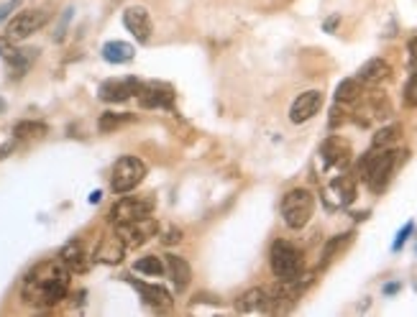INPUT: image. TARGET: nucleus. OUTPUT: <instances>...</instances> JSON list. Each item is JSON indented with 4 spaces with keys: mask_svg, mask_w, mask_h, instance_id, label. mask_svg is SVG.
Here are the masks:
<instances>
[{
    "mask_svg": "<svg viewBox=\"0 0 417 317\" xmlns=\"http://www.w3.org/2000/svg\"><path fill=\"white\" fill-rule=\"evenodd\" d=\"M335 24H338V16H333V18H330V21H326V31H333Z\"/></svg>",
    "mask_w": 417,
    "mask_h": 317,
    "instance_id": "c9c22d12",
    "label": "nucleus"
},
{
    "mask_svg": "<svg viewBox=\"0 0 417 317\" xmlns=\"http://www.w3.org/2000/svg\"><path fill=\"white\" fill-rule=\"evenodd\" d=\"M164 264H167V274H169V279H172V284H175V289L179 294L190 287V279H192V269H190V264L182 259V256H164Z\"/></svg>",
    "mask_w": 417,
    "mask_h": 317,
    "instance_id": "a211bd4d",
    "label": "nucleus"
},
{
    "mask_svg": "<svg viewBox=\"0 0 417 317\" xmlns=\"http://www.w3.org/2000/svg\"><path fill=\"white\" fill-rule=\"evenodd\" d=\"M146 176V164L136 156H121L110 172V190L116 194H125L136 190Z\"/></svg>",
    "mask_w": 417,
    "mask_h": 317,
    "instance_id": "39448f33",
    "label": "nucleus"
},
{
    "mask_svg": "<svg viewBox=\"0 0 417 317\" xmlns=\"http://www.w3.org/2000/svg\"><path fill=\"white\" fill-rule=\"evenodd\" d=\"M131 287H134L136 292L141 294V300L154 309H169L175 305V297L172 292H167L164 287H159V284H143V282H136V279H128Z\"/></svg>",
    "mask_w": 417,
    "mask_h": 317,
    "instance_id": "4468645a",
    "label": "nucleus"
},
{
    "mask_svg": "<svg viewBox=\"0 0 417 317\" xmlns=\"http://www.w3.org/2000/svg\"><path fill=\"white\" fill-rule=\"evenodd\" d=\"M320 156H323V161H326L328 167L343 169L351 161V143L338 138V136H330V138L320 146Z\"/></svg>",
    "mask_w": 417,
    "mask_h": 317,
    "instance_id": "2eb2a0df",
    "label": "nucleus"
},
{
    "mask_svg": "<svg viewBox=\"0 0 417 317\" xmlns=\"http://www.w3.org/2000/svg\"><path fill=\"white\" fill-rule=\"evenodd\" d=\"M139 102H141V108L169 110L175 105V90L167 82H146L139 90Z\"/></svg>",
    "mask_w": 417,
    "mask_h": 317,
    "instance_id": "1a4fd4ad",
    "label": "nucleus"
},
{
    "mask_svg": "<svg viewBox=\"0 0 417 317\" xmlns=\"http://www.w3.org/2000/svg\"><path fill=\"white\" fill-rule=\"evenodd\" d=\"M134 271L146 276H161L167 271V264L159 259V256H143V259H139L134 264Z\"/></svg>",
    "mask_w": 417,
    "mask_h": 317,
    "instance_id": "a878e982",
    "label": "nucleus"
},
{
    "mask_svg": "<svg viewBox=\"0 0 417 317\" xmlns=\"http://www.w3.org/2000/svg\"><path fill=\"white\" fill-rule=\"evenodd\" d=\"M412 230H415V223H407V226L402 228L400 233H397V238H394V243H392V251H400L405 243H407V238L412 235Z\"/></svg>",
    "mask_w": 417,
    "mask_h": 317,
    "instance_id": "c756f323",
    "label": "nucleus"
},
{
    "mask_svg": "<svg viewBox=\"0 0 417 317\" xmlns=\"http://www.w3.org/2000/svg\"><path fill=\"white\" fill-rule=\"evenodd\" d=\"M49 21V13L44 8H31V10H18L16 16L8 21V28H6V36L13 39V42H24L28 36H34L36 31H42L44 26Z\"/></svg>",
    "mask_w": 417,
    "mask_h": 317,
    "instance_id": "423d86ee",
    "label": "nucleus"
},
{
    "mask_svg": "<svg viewBox=\"0 0 417 317\" xmlns=\"http://www.w3.org/2000/svg\"><path fill=\"white\" fill-rule=\"evenodd\" d=\"M236 307H238V312H269V309H274L267 289H249V292L238 300Z\"/></svg>",
    "mask_w": 417,
    "mask_h": 317,
    "instance_id": "6ab92c4d",
    "label": "nucleus"
},
{
    "mask_svg": "<svg viewBox=\"0 0 417 317\" xmlns=\"http://www.w3.org/2000/svg\"><path fill=\"white\" fill-rule=\"evenodd\" d=\"M131 120H134L131 113H103L100 120H98V128H100L103 134H110V131H116V128L131 123Z\"/></svg>",
    "mask_w": 417,
    "mask_h": 317,
    "instance_id": "bb28decb",
    "label": "nucleus"
},
{
    "mask_svg": "<svg viewBox=\"0 0 417 317\" xmlns=\"http://www.w3.org/2000/svg\"><path fill=\"white\" fill-rule=\"evenodd\" d=\"M341 123H346V113H343L338 105L333 108V118H330V128H338Z\"/></svg>",
    "mask_w": 417,
    "mask_h": 317,
    "instance_id": "473e14b6",
    "label": "nucleus"
},
{
    "mask_svg": "<svg viewBox=\"0 0 417 317\" xmlns=\"http://www.w3.org/2000/svg\"><path fill=\"white\" fill-rule=\"evenodd\" d=\"M330 192L338 194V205H351L353 197H356V182H353V176L348 174L338 176V179L330 184Z\"/></svg>",
    "mask_w": 417,
    "mask_h": 317,
    "instance_id": "4be33fe9",
    "label": "nucleus"
},
{
    "mask_svg": "<svg viewBox=\"0 0 417 317\" xmlns=\"http://www.w3.org/2000/svg\"><path fill=\"white\" fill-rule=\"evenodd\" d=\"M179 241H182V230H179V228H169L167 233H164V243H167V246L179 243Z\"/></svg>",
    "mask_w": 417,
    "mask_h": 317,
    "instance_id": "2f4dec72",
    "label": "nucleus"
},
{
    "mask_svg": "<svg viewBox=\"0 0 417 317\" xmlns=\"http://www.w3.org/2000/svg\"><path fill=\"white\" fill-rule=\"evenodd\" d=\"M400 292V284L394 282V284H387V287H384V294H397Z\"/></svg>",
    "mask_w": 417,
    "mask_h": 317,
    "instance_id": "f704fd0d",
    "label": "nucleus"
},
{
    "mask_svg": "<svg viewBox=\"0 0 417 317\" xmlns=\"http://www.w3.org/2000/svg\"><path fill=\"white\" fill-rule=\"evenodd\" d=\"M397 156L400 154L394 149H371L361 156L356 172L374 194H382L387 190V184L394 174V167H397Z\"/></svg>",
    "mask_w": 417,
    "mask_h": 317,
    "instance_id": "f03ea898",
    "label": "nucleus"
},
{
    "mask_svg": "<svg viewBox=\"0 0 417 317\" xmlns=\"http://www.w3.org/2000/svg\"><path fill=\"white\" fill-rule=\"evenodd\" d=\"M157 233H159V223L151 215L141 217V220H134V223L116 226V235L125 243V248H139L146 241H151Z\"/></svg>",
    "mask_w": 417,
    "mask_h": 317,
    "instance_id": "6e6552de",
    "label": "nucleus"
},
{
    "mask_svg": "<svg viewBox=\"0 0 417 317\" xmlns=\"http://www.w3.org/2000/svg\"><path fill=\"white\" fill-rule=\"evenodd\" d=\"M402 138V125L400 123H389L379 128L371 138V149H392L394 143Z\"/></svg>",
    "mask_w": 417,
    "mask_h": 317,
    "instance_id": "412c9836",
    "label": "nucleus"
},
{
    "mask_svg": "<svg viewBox=\"0 0 417 317\" xmlns=\"http://www.w3.org/2000/svg\"><path fill=\"white\" fill-rule=\"evenodd\" d=\"M351 241H353V233H341V235H335V238H330V241L326 243V248H323V256H320L323 261H320V264L328 266L346 246H351Z\"/></svg>",
    "mask_w": 417,
    "mask_h": 317,
    "instance_id": "b1692460",
    "label": "nucleus"
},
{
    "mask_svg": "<svg viewBox=\"0 0 417 317\" xmlns=\"http://www.w3.org/2000/svg\"><path fill=\"white\" fill-rule=\"evenodd\" d=\"M323 108V92L320 90H308L297 95L292 102V108H290V120L292 123H308L310 118H315Z\"/></svg>",
    "mask_w": 417,
    "mask_h": 317,
    "instance_id": "9b49d317",
    "label": "nucleus"
},
{
    "mask_svg": "<svg viewBox=\"0 0 417 317\" xmlns=\"http://www.w3.org/2000/svg\"><path fill=\"white\" fill-rule=\"evenodd\" d=\"M361 98V82L356 77L351 80H343L338 87H335V102L338 105H346V102H356Z\"/></svg>",
    "mask_w": 417,
    "mask_h": 317,
    "instance_id": "5701e85b",
    "label": "nucleus"
},
{
    "mask_svg": "<svg viewBox=\"0 0 417 317\" xmlns=\"http://www.w3.org/2000/svg\"><path fill=\"white\" fill-rule=\"evenodd\" d=\"M18 8H21V0H6V3H0V24H6V18H10V13Z\"/></svg>",
    "mask_w": 417,
    "mask_h": 317,
    "instance_id": "7c9ffc66",
    "label": "nucleus"
},
{
    "mask_svg": "<svg viewBox=\"0 0 417 317\" xmlns=\"http://www.w3.org/2000/svg\"><path fill=\"white\" fill-rule=\"evenodd\" d=\"M407 51H409V64L417 69V36L407 44Z\"/></svg>",
    "mask_w": 417,
    "mask_h": 317,
    "instance_id": "72a5a7b5",
    "label": "nucleus"
},
{
    "mask_svg": "<svg viewBox=\"0 0 417 317\" xmlns=\"http://www.w3.org/2000/svg\"><path fill=\"white\" fill-rule=\"evenodd\" d=\"M0 57L6 59L8 64H13V62L21 57V49H18L16 42H13V39H8V36H6V39H0Z\"/></svg>",
    "mask_w": 417,
    "mask_h": 317,
    "instance_id": "cd10ccee",
    "label": "nucleus"
},
{
    "mask_svg": "<svg viewBox=\"0 0 417 317\" xmlns=\"http://www.w3.org/2000/svg\"><path fill=\"white\" fill-rule=\"evenodd\" d=\"M269 264H272V271L279 282H292V279H300L302 274V253L287 241L272 243Z\"/></svg>",
    "mask_w": 417,
    "mask_h": 317,
    "instance_id": "20e7f679",
    "label": "nucleus"
},
{
    "mask_svg": "<svg viewBox=\"0 0 417 317\" xmlns=\"http://www.w3.org/2000/svg\"><path fill=\"white\" fill-rule=\"evenodd\" d=\"M100 197H103V192H92L90 194V202H92V205H98V202H100Z\"/></svg>",
    "mask_w": 417,
    "mask_h": 317,
    "instance_id": "e433bc0d",
    "label": "nucleus"
},
{
    "mask_svg": "<svg viewBox=\"0 0 417 317\" xmlns=\"http://www.w3.org/2000/svg\"><path fill=\"white\" fill-rule=\"evenodd\" d=\"M141 84L136 77H128V80H108V82H103L98 87V98L103 102H125L128 98H134L139 95L141 90Z\"/></svg>",
    "mask_w": 417,
    "mask_h": 317,
    "instance_id": "9d476101",
    "label": "nucleus"
},
{
    "mask_svg": "<svg viewBox=\"0 0 417 317\" xmlns=\"http://www.w3.org/2000/svg\"><path fill=\"white\" fill-rule=\"evenodd\" d=\"M154 212V200L149 197H121V200L110 208V223L121 226V223H134L141 217H149Z\"/></svg>",
    "mask_w": 417,
    "mask_h": 317,
    "instance_id": "0eeeda50",
    "label": "nucleus"
},
{
    "mask_svg": "<svg viewBox=\"0 0 417 317\" xmlns=\"http://www.w3.org/2000/svg\"><path fill=\"white\" fill-rule=\"evenodd\" d=\"M315 212V197L310 190L305 187H297V190H290V192L284 194L282 200V217L287 228H292V230H300L310 223V217Z\"/></svg>",
    "mask_w": 417,
    "mask_h": 317,
    "instance_id": "7ed1b4c3",
    "label": "nucleus"
},
{
    "mask_svg": "<svg viewBox=\"0 0 417 317\" xmlns=\"http://www.w3.org/2000/svg\"><path fill=\"white\" fill-rule=\"evenodd\" d=\"M69 271L62 261H42L36 264L24 279L21 287V297L24 302L34 305V307H54L62 300H67L69 294Z\"/></svg>",
    "mask_w": 417,
    "mask_h": 317,
    "instance_id": "f257e3e1",
    "label": "nucleus"
},
{
    "mask_svg": "<svg viewBox=\"0 0 417 317\" xmlns=\"http://www.w3.org/2000/svg\"><path fill=\"white\" fill-rule=\"evenodd\" d=\"M125 256V243L118 238V235H105L100 243H98V248L92 253V261H98V264H108V266H116L121 264Z\"/></svg>",
    "mask_w": 417,
    "mask_h": 317,
    "instance_id": "dca6fc26",
    "label": "nucleus"
},
{
    "mask_svg": "<svg viewBox=\"0 0 417 317\" xmlns=\"http://www.w3.org/2000/svg\"><path fill=\"white\" fill-rule=\"evenodd\" d=\"M405 105L417 108V69L409 75L407 84H405Z\"/></svg>",
    "mask_w": 417,
    "mask_h": 317,
    "instance_id": "c85d7f7f",
    "label": "nucleus"
},
{
    "mask_svg": "<svg viewBox=\"0 0 417 317\" xmlns=\"http://www.w3.org/2000/svg\"><path fill=\"white\" fill-rule=\"evenodd\" d=\"M59 261H62L72 274H85L92 264V256L87 253L85 243L75 238V241H69L62 246V251H59Z\"/></svg>",
    "mask_w": 417,
    "mask_h": 317,
    "instance_id": "ddd939ff",
    "label": "nucleus"
},
{
    "mask_svg": "<svg viewBox=\"0 0 417 317\" xmlns=\"http://www.w3.org/2000/svg\"><path fill=\"white\" fill-rule=\"evenodd\" d=\"M123 26L128 28V34L136 36V42L146 44L151 36V13L143 6H128L123 10Z\"/></svg>",
    "mask_w": 417,
    "mask_h": 317,
    "instance_id": "f8f14e48",
    "label": "nucleus"
},
{
    "mask_svg": "<svg viewBox=\"0 0 417 317\" xmlns=\"http://www.w3.org/2000/svg\"><path fill=\"white\" fill-rule=\"evenodd\" d=\"M100 54L108 64H128V62L136 57V49L125 42H108L103 46Z\"/></svg>",
    "mask_w": 417,
    "mask_h": 317,
    "instance_id": "aec40b11",
    "label": "nucleus"
},
{
    "mask_svg": "<svg viewBox=\"0 0 417 317\" xmlns=\"http://www.w3.org/2000/svg\"><path fill=\"white\" fill-rule=\"evenodd\" d=\"M392 77V67H389V62L387 59H369L366 64H361L359 75H356V80H359L361 84H382L387 82Z\"/></svg>",
    "mask_w": 417,
    "mask_h": 317,
    "instance_id": "f3484780",
    "label": "nucleus"
},
{
    "mask_svg": "<svg viewBox=\"0 0 417 317\" xmlns=\"http://www.w3.org/2000/svg\"><path fill=\"white\" fill-rule=\"evenodd\" d=\"M46 123H42V120H21V123H16V128H13V136L16 138H42V136H46Z\"/></svg>",
    "mask_w": 417,
    "mask_h": 317,
    "instance_id": "393cba45",
    "label": "nucleus"
}]
</instances>
